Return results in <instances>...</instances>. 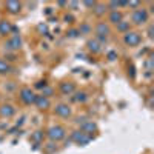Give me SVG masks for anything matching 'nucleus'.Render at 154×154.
<instances>
[{
	"mask_svg": "<svg viewBox=\"0 0 154 154\" xmlns=\"http://www.w3.org/2000/svg\"><path fill=\"white\" fill-rule=\"evenodd\" d=\"M65 134H66L65 128L60 126V125H53L46 131V136H48V139L51 140V142H59V140L65 139Z\"/></svg>",
	"mask_w": 154,
	"mask_h": 154,
	"instance_id": "f257e3e1",
	"label": "nucleus"
},
{
	"mask_svg": "<svg viewBox=\"0 0 154 154\" xmlns=\"http://www.w3.org/2000/svg\"><path fill=\"white\" fill-rule=\"evenodd\" d=\"M123 42H125L126 46H130V48L139 46L140 43H142V35H140L139 32H136V31H128L123 35Z\"/></svg>",
	"mask_w": 154,
	"mask_h": 154,
	"instance_id": "f03ea898",
	"label": "nucleus"
},
{
	"mask_svg": "<svg viewBox=\"0 0 154 154\" xmlns=\"http://www.w3.org/2000/svg\"><path fill=\"white\" fill-rule=\"evenodd\" d=\"M148 11L145 8H137L133 11V14H131V20L134 25H145L148 22Z\"/></svg>",
	"mask_w": 154,
	"mask_h": 154,
	"instance_id": "7ed1b4c3",
	"label": "nucleus"
},
{
	"mask_svg": "<svg viewBox=\"0 0 154 154\" xmlns=\"http://www.w3.org/2000/svg\"><path fill=\"white\" fill-rule=\"evenodd\" d=\"M109 32H111V28H109L108 23L99 22V23L96 25V35H97V40H99V42H106Z\"/></svg>",
	"mask_w": 154,
	"mask_h": 154,
	"instance_id": "20e7f679",
	"label": "nucleus"
},
{
	"mask_svg": "<svg viewBox=\"0 0 154 154\" xmlns=\"http://www.w3.org/2000/svg\"><path fill=\"white\" fill-rule=\"evenodd\" d=\"M71 139H72V142H75L77 145L85 146V145H88L89 142H91L93 136H91V134H86V133H83V131H74V133L71 134Z\"/></svg>",
	"mask_w": 154,
	"mask_h": 154,
	"instance_id": "39448f33",
	"label": "nucleus"
},
{
	"mask_svg": "<svg viewBox=\"0 0 154 154\" xmlns=\"http://www.w3.org/2000/svg\"><path fill=\"white\" fill-rule=\"evenodd\" d=\"M20 99L25 105H32L35 102V94L31 88H22L20 89Z\"/></svg>",
	"mask_w": 154,
	"mask_h": 154,
	"instance_id": "423d86ee",
	"label": "nucleus"
},
{
	"mask_svg": "<svg viewBox=\"0 0 154 154\" xmlns=\"http://www.w3.org/2000/svg\"><path fill=\"white\" fill-rule=\"evenodd\" d=\"M5 46H6V49H9V51H17V49H20V48H22V38H20V35L14 34L11 38H8V42L5 43Z\"/></svg>",
	"mask_w": 154,
	"mask_h": 154,
	"instance_id": "0eeeda50",
	"label": "nucleus"
},
{
	"mask_svg": "<svg viewBox=\"0 0 154 154\" xmlns=\"http://www.w3.org/2000/svg\"><path fill=\"white\" fill-rule=\"evenodd\" d=\"M56 114L59 116V117H63V119H68L69 116H71V108L66 105V103H59V105H56Z\"/></svg>",
	"mask_w": 154,
	"mask_h": 154,
	"instance_id": "6e6552de",
	"label": "nucleus"
},
{
	"mask_svg": "<svg viewBox=\"0 0 154 154\" xmlns=\"http://www.w3.org/2000/svg\"><path fill=\"white\" fill-rule=\"evenodd\" d=\"M79 125H80V131H83L86 134L94 133L97 130V125L93 120H82V122H79Z\"/></svg>",
	"mask_w": 154,
	"mask_h": 154,
	"instance_id": "1a4fd4ad",
	"label": "nucleus"
},
{
	"mask_svg": "<svg viewBox=\"0 0 154 154\" xmlns=\"http://www.w3.org/2000/svg\"><path fill=\"white\" fill-rule=\"evenodd\" d=\"M5 6H6L9 14H19V12L22 11V3L16 2V0H9V2L5 3Z\"/></svg>",
	"mask_w": 154,
	"mask_h": 154,
	"instance_id": "9d476101",
	"label": "nucleus"
},
{
	"mask_svg": "<svg viewBox=\"0 0 154 154\" xmlns=\"http://www.w3.org/2000/svg\"><path fill=\"white\" fill-rule=\"evenodd\" d=\"M34 105L38 108V109H46L51 106V102L48 97H43V96H35V102H34Z\"/></svg>",
	"mask_w": 154,
	"mask_h": 154,
	"instance_id": "9b49d317",
	"label": "nucleus"
},
{
	"mask_svg": "<svg viewBox=\"0 0 154 154\" xmlns=\"http://www.w3.org/2000/svg\"><path fill=\"white\" fill-rule=\"evenodd\" d=\"M14 114H16V108L12 106V105L6 103V105H2V106H0V116H2V117L9 119V117H12Z\"/></svg>",
	"mask_w": 154,
	"mask_h": 154,
	"instance_id": "f8f14e48",
	"label": "nucleus"
},
{
	"mask_svg": "<svg viewBox=\"0 0 154 154\" xmlns=\"http://www.w3.org/2000/svg\"><path fill=\"white\" fill-rule=\"evenodd\" d=\"M60 91H62V94L69 96L75 91V85L72 82H63V83H60Z\"/></svg>",
	"mask_w": 154,
	"mask_h": 154,
	"instance_id": "ddd939ff",
	"label": "nucleus"
},
{
	"mask_svg": "<svg viewBox=\"0 0 154 154\" xmlns=\"http://www.w3.org/2000/svg\"><path fill=\"white\" fill-rule=\"evenodd\" d=\"M88 49L91 51L93 54H97V53H100L102 51V46H100V42L97 40V38H93V40H88Z\"/></svg>",
	"mask_w": 154,
	"mask_h": 154,
	"instance_id": "4468645a",
	"label": "nucleus"
},
{
	"mask_svg": "<svg viewBox=\"0 0 154 154\" xmlns=\"http://www.w3.org/2000/svg\"><path fill=\"white\" fill-rule=\"evenodd\" d=\"M12 31V25L8 20H0V34L2 35H8Z\"/></svg>",
	"mask_w": 154,
	"mask_h": 154,
	"instance_id": "2eb2a0df",
	"label": "nucleus"
},
{
	"mask_svg": "<svg viewBox=\"0 0 154 154\" xmlns=\"http://www.w3.org/2000/svg\"><path fill=\"white\" fill-rule=\"evenodd\" d=\"M123 20V16H122V12L120 11H111L109 12V22L114 23V25H117Z\"/></svg>",
	"mask_w": 154,
	"mask_h": 154,
	"instance_id": "dca6fc26",
	"label": "nucleus"
},
{
	"mask_svg": "<svg viewBox=\"0 0 154 154\" xmlns=\"http://www.w3.org/2000/svg\"><path fill=\"white\" fill-rule=\"evenodd\" d=\"M42 140H43V133L42 131H34L31 134V142H34V145H40L42 143Z\"/></svg>",
	"mask_w": 154,
	"mask_h": 154,
	"instance_id": "f3484780",
	"label": "nucleus"
},
{
	"mask_svg": "<svg viewBox=\"0 0 154 154\" xmlns=\"http://www.w3.org/2000/svg\"><path fill=\"white\" fill-rule=\"evenodd\" d=\"M122 6H126V2H116V0H111V2L106 3V8L111 9V11H117Z\"/></svg>",
	"mask_w": 154,
	"mask_h": 154,
	"instance_id": "a211bd4d",
	"label": "nucleus"
},
{
	"mask_svg": "<svg viewBox=\"0 0 154 154\" xmlns=\"http://www.w3.org/2000/svg\"><path fill=\"white\" fill-rule=\"evenodd\" d=\"M106 9H108V8H106L105 3H96V6H94V14L100 17V16H103L105 12H106Z\"/></svg>",
	"mask_w": 154,
	"mask_h": 154,
	"instance_id": "6ab92c4d",
	"label": "nucleus"
},
{
	"mask_svg": "<svg viewBox=\"0 0 154 154\" xmlns=\"http://www.w3.org/2000/svg\"><path fill=\"white\" fill-rule=\"evenodd\" d=\"M72 99H74V102H77V103H83V102L88 100V96H86L85 91H79V93H75V96Z\"/></svg>",
	"mask_w": 154,
	"mask_h": 154,
	"instance_id": "aec40b11",
	"label": "nucleus"
},
{
	"mask_svg": "<svg viewBox=\"0 0 154 154\" xmlns=\"http://www.w3.org/2000/svg\"><path fill=\"white\" fill-rule=\"evenodd\" d=\"M12 71V66L9 63H6L3 59H0V74H6V72H11Z\"/></svg>",
	"mask_w": 154,
	"mask_h": 154,
	"instance_id": "412c9836",
	"label": "nucleus"
},
{
	"mask_svg": "<svg viewBox=\"0 0 154 154\" xmlns=\"http://www.w3.org/2000/svg\"><path fill=\"white\" fill-rule=\"evenodd\" d=\"M116 26H117V31H120V32H128L130 31V22H125V20H122L120 23H117L116 25Z\"/></svg>",
	"mask_w": 154,
	"mask_h": 154,
	"instance_id": "4be33fe9",
	"label": "nucleus"
},
{
	"mask_svg": "<svg viewBox=\"0 0 154 154\" xmlns=\"http://www.w3.org/2000/svg\"><path fill=\"white\" fill-rule=\"evenodd\" d=\"M40 96H43V97H49V96H53V88H49L48 85L42 89V94Z\"/></svg>",
	"mask_w": 154,
	"mask_h": 154,
	"instance_id": "5701e85b",
	"label": "nucleus"
},
{
	"mask_svg": "<svg viewBox=\"0 0 154 154\" xmlns=\"http://www.w3.org/2000/svg\"><path fill=\"white\" fill-rule=\"evenodd\" d=\"M89 31H91V28H89V25H88V23L80 25V28H79V32H80V34H88Z\"/></svg>",
	"mask_w": 154,
	"mask_h": 154,
	"instance_id": "b1692460",
	"label": "nucleus"
},
{
	"mask_svg": "<svg viewBox=\"0 0 154 154\" xmlns=\"http://www.w3.org/2000/svg\"><path fill=\"white\" fill-rule=\"evenodd\" d=\"M37 29H38V32H40V34H46V32H48V26H46L45 23H40V25L37 26Z\"/></svg>",
	"mask_w": 154,
	"mask_h": 154,
	"instance_id": "393cba45",
	"label": "nucleus"
},
{
	"mask_svg": "<svg viewBox=\"0 0 154 154\" xmlns=\"http://www.w3.org/2000/svg\"><path fill=\"white\" fill-rule=\"evenodd\" d=\"M79 29H69L68 31V37H71V38H75V37H79Z\"/></svg>",
	"mask_w": 154,
	"mask_h": 154,
	"instance_id": "a878e982",
	"label": "nucleus"
},
{
	"mask_svg": "<svg viewBox=\"0 0 154 154\" xmlns=\"http://www.w3.org/2000/svg\"><path fill=\"white\" fill-rule=\"evenodd\" d=\"M126 6L128 8H140V2H126Z\"/></svg>",
	"mask_w": 154,
	"mask_h": 154,
	"instance_id": "bb28decb",
	"label": "nucleus"
},
{
	"mask_svg": "<svg viewBox=\"0 0 154 154\" xmlns=\"http://www.w3.org/2000/svg\"><path fill=\"white\" fill-rule=\"evenodd\" d=\"M108 59L109 60H116V59H117V53H116V51H109V53H108Z\"/></svg>",
	"mask_w": 154,
	"mask_h": 154,
	"instance_id": "cd10ccee",
	"label": "nucleus"
},
{
	"mask_svg": "<svg viewBox=\"0 0 154 154\" xmlns=\"http://www.w3.org/2000/svg\"><path fill=\"white\" fill-rule=\"evenodd\" d=\"M96 3H97V2H83V5H85L86 8H94Z\"/></svg>",
	"mask_w": 154,
	"mask_h": 154,
	"instance_id": "c85d7f7f",
	"label": "nucleus"
},
{
	"mask_svg": "<svg viewBox=\"0 0 154 154\" xmlns=\"http://www.w3.org/2000/svg\"><path fill=\"white\" fill-rule=\"evenodd\" d=\"M66 6H69V8H72V9H75V8H79V2H69Z\"/></svg>",
	"mask_w": 154,
	"mask_h": 154,
	"instance_id": "c756f323",
	"label": "nucleus"
},
{
	"mask_svg": "<svg viewBox=\"0 0 154 154\" xmlns=\"http://www.w3.org/2000/svg\"><path fill=\"white\" fill-rule=\"evenodd\" d=\"M45 86H46L45 82H37V83H35V88H38V89H43Z\"/></svg>",
	"mask_w": 154,
	"mask_h": 154,
	"instance_id": "7c9ffc66",
	"label": "nucleus"
},
{
	"mask_svg": "<svg viewBox=\"0 0 154 154\" xmlns=\"http://www.w3.org/2000/svg\"><path fill=\"white\" fill-rule=\"evenodd\" d=\"M65 20H66V22H72V16H68V14H66V16H65Z\"/></svg>",
	"mask_w": 154,
	"mask_h": 154,
	"instance_id": "2f4dec72",
	"label": "nucleus"
},
{
	"mask_svg": "<svg viewBox=\"0 0 154 154\" xmlns=\"http://www.w3.org/2000/svg\"><path fill=\"white\" fill-rule=\"evenodd\" d=\"M148 35L152 37V26H149V29H148Z\"/></svg>",
	"mask_w": 154,
	"mask_h": 154,
	"instance_id": "473e14b6",
	"label": "nucleus"
},
{
	"mask_svg": "<svg viewBox=\"0 0 154 154\" xmlns=\"http://www.w3.org/2000/svg\"><path fill=\"white\" fill-rule=\"evenodd\" d=\"M57 5H59V6H66V5H68V3H66V2H59V3H57Z\"/></svg>",
	"mask_w": 154,
	"mask_h": 154,
	"instance_id": "72a5a7b5",
	"label": "nucleus"
}]
</instances>
